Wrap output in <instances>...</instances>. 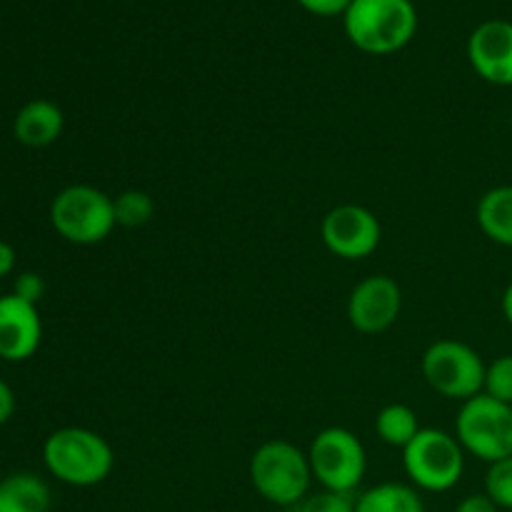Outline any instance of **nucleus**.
Returning <instances> with one entry per match:
<instances>
[{"label":"nucleus","mask_w":512,"mask_h":512,"mask_svg":"<svg viewBox=\"0 0 512 512\" xmlns=\"http://www.w3.org/2000/svg\"><path fill=\"white\" fill-rule=\"evenodd\" d=\"M320 238L335 258L363 260L378 250L383 228L373 210L345 203L325 213L320 223Z\"/></svg>","instance_id":"9"},{"label":"nucleus","mask_w":512,"mask_h":512,"mask_svg":"<svg viewBox=\"0 0 512 512\" xmlns=\"http://www.w3.org/2000/svg\"><path fill=\"white\" fill-rule=\"evenodd\" d=\"M485 495L500 510H512V458L490 465L485 475Z\"/></svg>","instance_id":"19"},{"label":"nucleus","mask_w":512,"mask_h":512,"mask_svg":"<svg viewBox=\"0 0 512 512\" xmlns=\"http://www.w3.org/2000/svg\"><path fill=\"white\" fill-rule=\"evenodd\" d=\"M375 430H378V438L385 445L405 450L423 428H420L418 413L413 408L403 403H393L380 410L378 418H375Z\"/></svg>","instance_id":"17"},{"label":"nucleus","mask_w":512,"mask_h":512,"mask_svg":"<svg viewBox=\"0 0 512 512\" xmlns=\"http://www.w3.org/2000/svg\"><path fill=\"white\" fill-rule=\"evenodd\" d=\"M468 60L475 73L490 85H512V23L510 20H485L470 33Z\"/></svg>","instance_id":"11"},{"label":"nucleus","mask_w":512,"mask_h":512,"mask_svg":"<svg viewBox=\"0 0 512 512\" xmlns=\"http://www.w3.org/2000/svg\"><path fill=\"white\" fill-rule=\"evenodd\" d=\"M13 293L18 295V298L28 300V303L38 305L40 300H43V295H45V280L40 278L38 273L18 275V280H15Z\"/></svg>","instance_id":"22"},{"label":"nucleus","mask_w":512,"mask_h":512,"mask_svg":"<svg viewBox=\"0 0 512 512\" xmlns=\"http://www.w3.org/2000/svg\"><path fill=\"white\" fill-rule=\"evenodd\" d=\"M15 413V395L5 380H0V425L8 423Z\"/></svg>","instance_id":"25"},{"label":"nucleus","mask_w":512,"mask_h":512,"mask_svg":"<svg viewBox=\"0 0 512 512\" xmlns=\"http://www.w3.org/2000/svg\"><path fill=\"white\" fill-rule=\"evenodd\" d=\"M115 205V223L120 228H143L153 220L155 200L145 190H123L118 198H113Z\"/></svg>","instance_id":"18"},{"label":"nucleus","mask_w":512,"mask_h":512,"mask_svg":"<svg viewBox=\"0 0 512 512\" xmlns=\"http://www.w3.org/2000/svg\"><path fill=\"white\" fill-rule=\"evenodd\" d=\"M0 512H50L48 485L38 475H10L0 483Z\"/></svg>","instance_id":"15"},{"label":"nucleus","mask_w":512,"mask_h":512,"mask_svg":"<svg viewBox=\"0 0 512 512\" xmlns=\"http://www.w3.org/2000/svg\"><path fill=\"white\" fill-rule=\"evenodd\" d=\"M455 512H500V508L488 498V495L480 493V495H468V498L455 508Z\"/></svg>","instance_id":"24"},{"label":"nucleus","mask_w":512,"mask_h":512,"mask_svg":"<svg viewBox=\"0 0 512 512\" xmlns=\"http://www.w3.org/2000/svg\"><path fill=\"white\" fill-rule=\"evenodd\" d=\"M403 310V290L390 275H368L348 298V320L358 333L378 335L393 328Z\"/></svg>","instance_id":"10"},{"label":"nucleus","mask_w":512,"mask_h":512,"mask_svg":"<svg viewBox=\"0 0 512 512\" xmlns=\"http://www.w3.org/2000/svg\"><path fill=\"white\" fill-rule=\"evenodd\" d=\"M503 315H505V320H508L510 323V328H512V283L508 285V288H505V293H503Z\"/></svg>","instance_id":"27"},{"label":"nucleus","mask_w":512,"mask_h":512,"mask_svg":"<svg viewBox=\"0 0 512 512\" xmlns=\"http://www.w3.org/2000/svg\"><path fill=\"white\" fill-rule=\"evenodd\" d=\"M403 468L415 488L428 493H448L463 478L465 450L455 435L423 428L403 450Z\"/></svg>","instance_id":"6"},{"label":"nucleus","mask_w":512,"mask_h":512,"mask_svg":"<svg viewBox=\"0 0 512 512\" xmlns=\"http://www.w3.org/2000/svg\"><path fill=\"white\" fill-rule=\"evenodd\" d=\"M43 463L53 478L73 488H93L113 473L115 455L108 440L88 428H60L43 445Z\"/></svg>","instance_id":"2"},{"label":"nucleus","mask_w":512,"mask_h":512,"mask_svg":"<svg viewBox=\"0 0 512 512\" xmlns=\"http://www.w3.org/2000/svg\"><path fill=\"white\" fill-rule=\"evenodd\" d=\"M303 10L318 18H335V15H345L353 0H295Z\"/></svg>","instance_id":"23"},{"label":"nucleus","mask_w":512,"mask_h":512,"mask_svg":"<svg viewBox=\"0 0 512 512\" xmlns=\"http://www.w3.org/2000/svg\"><path fill=\"white\" fill-rule=\"evenodd\" d=\"M313 478L325 490L355 493L368 473V455L358 435L345 428H325L313 438L308 448Z\"/></svg>","instance_id":"8"},{"label":"nucleus","mask_w":512,"mask_h":512,"mask_svg":"<svg viewBox=\"0 0 512 512\" xmlns=\"http://www.w3.org/2000/svg\"><path fill=\"white\" fill-rule=\"evenodd\" d=\"M63 110L53 103V100H30L15 115V138L25 148H48L63 133Z\"/></svg>","instance_id":"13"},{"label":"nucleus","mask_w":512,"mask_h":512,"mask_svg":"<svg viewBox=\"0 0 512 512\" xmlns=\"http://www.w3.org/2000/svg\"><path fill=\"white\" fill-rule=\"evenodd\" d=\"M355 493H335V490H320L308 495L298 505V512H355Z\"/></svg>","instance_id":"21"},{"label":"nucleus","mask_w":512,"mask_h":512,"mask_svg":"<svg viewBox=\"0 0 512 512\" xmlns=\"http://www.w3.org/2000/svg\"><path fill=\"white\" fill-rule=\"evenodd\" d=\"M55 233L73 245H98L115 230L113 198L93 185H68L50 203Z\"/></svg>","instance_id":"4"},{"label":"nucleus","mask_w":512,"mask_h":512,"mask_svg":"<svg viewBox=\"0 0 512 512\" xmlns=\"http://www.w3.org/2000/svg\"><path fill=\"white\" fill-rule=\"evenodd\" d=\"M350 43L368 55H393L418 33L413 0H353L343 15Z\"/></svg>","instance_id":"1"},{"label":"nucleus","mask_w":512,"mask_h":512,"mask_svg":"<svg viewBox=\"0 0 512 512\" xmlns=\"http://www.w3.org/2000/svg\"><path fill=\"white\" fill-rule=\"evenodd\" d=\"M510 123H512V113H510Z\"/></svg>","instance_id":"28"},{"label":"nucleus","mask_w":512,"mask_h":512,"mask_svg":"<svg viewBox=\"0 0 512 512\" xmlns=\"http://www.w3.org/2000/svg\"><path fill=\"white\" fill-rule=\"evenodd\" d=\"M475 218L485 238L512 250V185L490 188L480 198Z\"/></svg>","instance_id":"14"},{"label":"nucleus","mask_w":512,"mask_h":512,"mask_svg":"<svg viewBox=\"0 0 512 512\" xmlns=\"http://www.w3.org/2000/svg\"><path fill=\"white\" fill-rule=\"evenodd\" d=\"M355 512H425V505L413 485L380 483L358 495Z\"/></svg>","instance_id":"16"},{"label":"nucleus","mask_w":512,"mask_h":512,"mask_svg":"<svg viewBox=\"0 0 512 512\" xmlns=\"http://www.w3.org/2000/svg\"><path fill=\"white\" fill-rule=\"evenodd\" d=\"M310 470L308 453L288 440H268L250 458V483L268 503L290 508L308 498Z\"/></svg>","instance_id":"3"},{"label":"nucleus","mask_w":512,"mask_h":512,"mask_svg":"<svg viewBox=\"0 0 512 512\" xmlns=\"http://www.w3.org/2000/svg\"><path fill=\"white\" fill-rule=\"evenodd\" d=\"M485 395L512 405V355H500L485 368Z\"/></svg>","instance_id":"20"},{"label":"nucleus","mask_w":512,"mask_h":512,"mask_svg":"<svg viewBox=\"0 0 512 512\" xmlns=\"http://www.w3.org/2000/svg\"><path fill=\"white\" fill-rule=\"evenodd\" d=\"M485 360L478 350L460 340H438L423 353V378L438 395L450 400H470L485 388Z\"/></svg>","instance_id":"7"},{"label":"nucleus","mask_w":512,"mask_h":512,"mask_svg":"<svg viewBox=\"0 0 512 512\" xmlns=\"http://www.w3.org/2000/svg\"><path fill=\"white\" fill-rule=\"evenodd\" d=\"M43 340L38 305L18 298L15 293L0 295V358L23 363L33 358Z\"/></svg>","instance_id":"12"},{"label":"nucleus","mask_w":512,"mask_h":512,"mask_svg":"<svg viewBox=\"0 0 512 512\" xmlns=\"http://www.w3.org/2000/svg\"><path fill=\"white\" fill-rule=\"evenodd\" d=\"M455 438L483 463L512 458V405L480 393L465 400L455 420Z\"/></svg>","instance_id":"5"},{"label":"nucleus","mask_w":512,"mask_h":512,"mask_svg":"<svg viewBox=\"0 0 512 512\" xmlns=\"http://www.w3.org/2000/svg\"><path fill=\"white\" fill-rule=\"evenodd\" d=\"M15 268V248L5 240H0V278L13 273Z\"/></svg>","instance_id":"26"}]
</instances>
